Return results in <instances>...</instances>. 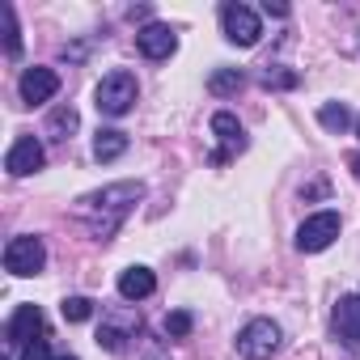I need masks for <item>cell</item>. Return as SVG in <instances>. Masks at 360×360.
I'll list each match as a JSON object with an SVG mask.
<instances>
[{
	"mask_svg": "<svg viewBox=\"0 0 360 360\" xmlns=\"http://www.w3.org/2000/svg\"><path fill=\"white\" fill-rule=\"evenodd\" d=\"M140 195H144V183H115V187H102L98 195H85V200H81V217L89 221L94 238L106 242V238L123 225V217L136 208Z\"/></svg>",
	"mask_w": 360,
	"mask_h": 360,
	"instance_id": "6da1fadb",
	"label": "cell"
},
{
	"mask_svg": "<svg viewBox=\"0 0 360 360\" xmlns=\"http://www.w3.org/2000/svg\"><path fill=\"white\" fill-rule=\"evenodd\" d=\"M136 94H140L136 77H131L127 68H119V72H106V77L98 81V89H94V106H98L102 115H110V119H123V115L136 106Z\"/></svg>",
	"mask_w": 360,
	"mask_h": 360,
	"instance_id": "7a4b0ae2",
	"label": "cell"
},
{
	"mask_svg": "<svg viewBox=\"0 0 360 360\" xmlns=\"http://www.w3.org/2000/svg\"><path fill=\"white\" fill-rule=\"evenodd\" d=\"M43 263H47V246L34 233H22L5 246V271L9 276H39Z\"/></svg>",
	"mask_w": 360,
	"mask_h": 360,
	"instance_id": "3957f363",
	"label": "cell"
},
{
	"mask_svg": "<svg viewBox=\"0 0 360 360\" xmlns=\"http://www.w3.org/2000/svg\"><path fill=\"white\" fill-rule=\"evenodd\" d=\"M276 347H280V322H271V318H255L238 330V352L246 360H267Z\"/></svg>",
	"mask_w": 360,
	"mask_h": 360,
	"instance_id": "277c9868",
	"label": "cell"
},
{
	"mask_svg": "<svg viewBox=\"0 0 360 360\" xmlns=\"http://www.w3.org/2000/svg\"><path fill=\"white\" fill-rule=\"evenodd\" d=\"M335 238H339V212H314V217H305L301 229H297V250H301V255H318V250H326Z\"/></svg>",
	"mask_w": 360,
	"mask_h": 360,
	"instance_id": "5b68a950",
	"label": "cell"
},
{
	"mask_svg": "<svg viewBox=\"0 0 360 360\" xmlns=\"http://www.w3.org/2000/svg\"><path fill=\"white\" fill-rule=\"evenodd\" d=\"M221 26H225V39L238 43V47H255V43L263 39L259 13L246 9V5H225V9H221Z\"/></svg>",
	"mask_w": 360,
	"mask_h": 360,
	"instance_id": "8992f818",
	"label": "cell"
},
{
	"mask_svg": "<svg viewBox=\"0 0 360 360\" xmlns=\"http://www.w3.org/2000/svg\"><path fill=\"white\" fill-rule=\"evenodd\" d=\"M43 161H47L43 140H39V136H18L13 148H9V157H5V169H9L13 178H26V174H39Z\"/></svg>",
	"mask_w": 360,
	"mask_h": 360,
	"instance_id": "52a82bcc",
	"label": "cell"
},
{
	"mask_svg": "<svg viewBox=\"0 0 360 360\" xmlns=\"http://www.w3.org/2000/svg\"><path fill=\"white\" fill-rule=\"evenodd\" d=\"M5 335H9V347H18V352L26 343L43 339V309L39 305H18L13 318H9V326H5Z\"/></svg>",
	"mask_w": 360,
	"mask_h": 360,
	"instance_id": "ba28073f",
	"label": "cell"
},
{
	"mask_svg": "<svg viewBox=\"0 0 360 360\" xmlns=\"http://www.w3.org/2000/svg\"><path fill=\"white\" fill-rule=\"evenodd\" d=\"M136 47H140L144 60H169V56L178 51V34H174L169 26H161V22H148V26L136 34Z\"/></svg>",
	"mask_w": 360,
	"mask_h": 360,
	"instance_id": "9c48e42d",
	"label": "cell"
},
{
	"mask_svg": "<svg viewBox=\"0 0 360 360\" xmlns=\"http://www.w3.org/2000/svg\"><path fill=\"white\" fill-rule=\"evenodd\" d=\"M212 136L225 144L221 153H212V165H221V161H229L233 153L246 148V131H242V123H238L229 110H217V115H212Z\"/></svg>",
	"mask_w": 360,
	"mask_h": 360,
	"instance_id": "30bf717a",
	"label": "cell"
},
{
	"mask_svg": "<svg viewBox=\"0 0 360 360\" xmlns=\"http://www.w3.org/2000/svg\"><path fill=\"white\" fill-rule=\"evenodd\" d=\"M56 89H60V77H56L51 68H26L22 81H18V94H22V102H30V106L51 102Z\"/></svg>",
	"mask_w": 360,
	"mask_h": 360,
	"instance_id": "8fae6325",
	"label": "cell"
},
{
	"mask_svg": "<svg viewBox=\"0 0 360 360\" xmlns=\"http://www.w3.org/2000/svg\"><path fill=\"white\" fill-rule=\"evenodd\" d=\"M330 322H335V335H339L343 343H360V292L339 297V305H335Z\"/></svg>",
	"mask_w": 360,
	"mask_h": 360,
	"instance_id": "7c38bea8",
	"label": "cell"
},
{
	"mask_svg": "<svg viewBox=\"0 0 360 360\" xmlns=\"http://www.w3.org/2000/svg\"><path fill=\"white\" fill-rule=\"evenodd\" d=\"M157 292V276L148 271V267H127L123 276H119V297L123 301H144V297H153Z\"/></svg>",
	"mask_w": 360,
	"mask_h": 360,
	"instance_id": "4fadbf2b",
	"label": "cell"
},
{
	"mask_svg": "<svg viewBox=\"0 0 360 360\" xmlns=\"http://www.w3.org/2000/svg\"><path fill=\"white\" fill-rule=\"evenodd\" d=\"M127 153V136L119 131V127H102L98 136H94V157L98 161H119Z\"/></svg>",
	"mask_w": 360,
	"mask_h": 360,
	"instance_id": "5bb4252c",
	"label": "cell"
},
{
	"mask_svg": "<svg viewBox=\"0 0 360 360\" xmlns=\"http://www.w3.org/2000/svg\"><path fill=\"white\" fill-rule=\"evenodd\" d=\"M77 123H81V115H77L72 106H56L51 119H47V136H51V140H68V136L77 131Z\"/></svg>",
	"mask_w": 360,
	"mask_h": 360,
	"instance_id": "9a60e30c",
	"label": "cell"
},
{
	"mask_svg": "<svg viewBox=\"0 0 360 360\" xmlns=\"http://www.w3.org/2000/svg\"><path fill=\"white\" fill-rule=\"evenodd\" d=\"M242 68H217L212 77H208V94H217V98H229V94H238L242 89Z\"/></svg>",
	"mask_w": 360,
	"mask_h": 360,
	"instance_id": "2e32d148",
	"label": "cell"
},
{
	"mask_svg": "<svg viewBox=\"0 0 360 360\" xmlns=\"http://www.w3.org/2000/svg\"><path fill=\"white\" fill-rule=\"evenodd\" d=\"M318 123H322L326 131H343V127L352 123V115H347L343 102H326V106H318Z\"/></svg>",
	"mask_w": 360,
	"mask_h": 360,
	"instance_id": "e0dca14e",
	"label": "cell"
},
{
	"mask_svg": "<svg viewBox=\"0 0 360 360\" xmlns=\"http://www.w3.org/2000/svg\"><path fill=\"white\" fill-rule=\"evenodd\" d=\"M0 13H5V51H9V60H18V56H22V30H18V13H13V5H5Z\"/></svg>",
	"mask_w": 360,
	"mask_h": 360,
	"instance_id": "ac0fdd59",
	"label": "cell"
},
{
	"mask_svg": "<svg viewBox=\"0 0 360 360\" xmlns=\"http://www.w3.org/2000/svg\"><path fill=\"white\" fill-rule=\"evenodd\" d=\"M60 314H64V322H89L94 318V301L89 297H64Z\"/></svg>",
	"mask_w": 360,
	"mask_h": 360,
	"instance_id": "d6986e66",
	"label": "cell"
},
{
	"mask_svg": "<svg viewBox=\"0 0 360 360\" xmlns=\"http://www.w3.org/2000/svg\"><path fill=\"white\" fill-rule=\"evenodd\" d=\"M191 326H195V318H191L187 309L165 314V335H174V339H187V335H191Z\"/></svg>",
	"mask_w": 360,
	"mask_h": 360,
	"instance_id": "ffe728a7",
	"label": "cell"
},
{
	"mask_svg": "<svg viewBox=\"0 0 360 360\" xmlns=\"http://www.w3.org/2000/svg\"><path fill=\"white\" fill-rule=\"evenodd\" d=\"M297 85V72H288V68H267L263 72V89H292Z\"/></svg>",
	"mask_w": 360,
	"mask_h": 360,
	"instance_id": "44dd1931",
	"label": "cell"
},
{
	"mask_svg": "<svg viewBox=\"0 0 360 360\" xmlns=\"http://www.w3.org/2000/svg\"><path fill=\"white\" fill-rule=\"evenodd\" d=\"M18 360H56V356L47 352V339H34V343H26V347L18 352Z\"/></svg>",
	"mask_w": 360,
	"mask_h": 360,
	"instance_id": "7402d4cb",
	"label": "cell"
},
{
	"mask_svg": "<svg viewBox=\"0 0 360 360\" xmlns=\"http://www.w3.org/2000/svg\"><path fill=\"white\" fill-rule=\"evenodd\" d=\"M352 169H356V178H360V153H356V157H352Z\"/></svg>",
	"mask_w": 360,
	"mask_h": 360,
	"instance_id": "603a6c76",
	"label": "cell"
},
{
	"mask_svg": "<svg viewBox=\"0 0 360 360\" xmlns=\"http://www.w3.org/2000/svg\"><path fill=\"white\" fill-rule=\"evenodd\" d=\"M56 360H77V356H68V352H64V356H56Z\"/></svg>",
	"mask_w": 360,
	"mask_h": 360,
	"instance_id": "cb8c5ba5",
	"label": "cell"
},
{
	"mask_svg": "<svg viewBox=\"0 0 360 360\" xmlns=\"http://www.w3.org/2000/svg\"><path fill=\"white\" fill-rule=\"evenodd\" d=\"M356 136H360V119H356Z\"/></svg>",
	"mask_w": 360,
	"mask_h": 360,
	"instance_id": "d4e9b609",
	"label": "cell"
}]
</instances>
